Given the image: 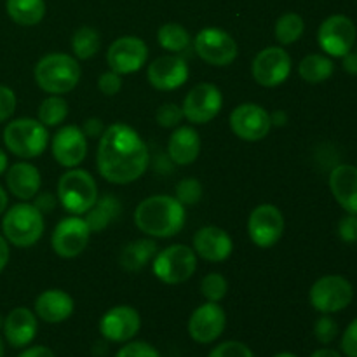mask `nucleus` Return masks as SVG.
I'll return each mask as SVG.
<instances>
[{"mask_svg":"<svg viewBox=\"0 0 357 357\" xmlns=\"http://www.w3.org/2000/svg\"><path fill=\"white\" fill-rule=\"evenodd\" d=\"M330 190L335 201L351 215H357V167L338 164L330 174Z\"/></svg>","mask_w":357,"mask_h":357,"instance_id":"24","label":"nucleus"},{"mask_svg":"<svg viewBox=\"0 0 357 357\" xmlns=\"http://www.w3.org/2000/svg\"><path fill=\"white\" fill-rule=\"evenodd\" d=\"M354 298V288L342 275H323L312 284L310 305L321 314H335L347 309Z\"/></svg>","mask_w":357,"mask_h":357,"instance_id":"8","label":"nucleus"},{"mask_svg":"<svg viewBox=\"0 0 357 357\" xmlns=\"http://www.w3.org/2000/svg\"><path fill=\"white\" fill-rule=\"evenodd\" d=\"M157 42L169 52H183L192 45V37L180 23H166L157 31Z\"/></svg>","mask_w":357,"mask_h":357,"instance_id":"31","label":"nucleus"},{"mask_svg":"<svg viewBox=\"0 0 357 357\" xmlns=\"http://www.w3.org/2000/svg\"><path fill=\"white\" fill-rule=\"evenodd\" d=\"M197 268V255L190 246L173 244L159 251L152 260L153 275L164 284H181L194 275Z\"/></svg>","mask_w":357,"mask_h":357,"instance_id":"7","label":"nucleus"},{"mask_svg":"<svg viewBox=\"0 0 357 357\" xmlns=\"http://www.w3.org/2000/svg\"><path fill=\"white\" fill-rule=\"evenodd\" d=\"M3 354H6V349H3V342L0 338V357H3Z\"/></svg>","mask_w":357,"mask_h":357,"instance_id":"55","label":"nucleus"},{"mask_svg":"<svg viewBox=\"0 0 357 357\" xmlns=\"http://www.w3.org/2000/svg\"><path fill=\"white\" fill-rule=\"evenodd\" d=\"M271 121H272V126H284L286 121H288V115H286L284 112L278 110L275 114L271 115Z\"/></svg>","mask_w":357,"mask_h":357,"instance_id":"50","label":"nucleus"},{"mask_svg":"<svg viewBox=\"0 0 357 357\" xmlns=\"http://www.w3.org/2000/svg\"><path fill=\"white\" fill-rule=\"evenodd\" d=\"M274 357H298V356L291 354V352H279V354H275Z\"/></svg>","mask_w":357,"mask_h":357,"instance_id":"54","label":"nucleus"},{"mask_svg":"<svg viewBox=\"0 0 357 357\" xmlns=\"http://www.w3.org/2000/svg\"><path fill=\"white\" fill-rule=\"evenodd\" d=\"M187 222L185 206L173 195H152L138 204L135 225L153 239H169L181 232Z\"/></svg>","mask_w":357,"mask_h":357,"instance_id":"2","label":"nucleus"},{"mask_svg":"<svg viewBox=\"0 0 357 357\" xmlns=\"http://www.w3.org/2000/svg\"><path fill=\"white\" fill-rule=\"evenodd\" d=\"M192 250L202 260L211 261V264H222V261L229 260L232 255L234 241L230 234L220 227H202L194 234Z\"/></svg>","mask_w":357,"mask_h":357,"instance_id":"21","label":"nucleus"},{"mask_svg":"<svg viewBox=\"0 0 357 357\" xmlns=\"http://www.w3.org/2000/svg\"><path fill=\"white\" fill-rule=\"evenodd\" d=\"M6 183L14 197L21 199V201H30L40 190V171L33 164L16 162L10 167H7Z\"/></svg>","mask_w":357,"mask_h":357,"instance_id":"26","label":"nucleus"},{"mask_svg":"<svg viewBox=\"0 0 357 357\" xmlns=\"http://www.w3.org/2000/svg\"><path fill=\"white\" fill-rule=\"evenodd\" d=\"M58 201L70 215H86L98 201V185L86 169L72 167L58 181Z\"/></svg>","mask_w":357,"mask_h":357,"instance_id":"6","label":"nucleus"},{"mask_svg":"<svg viewBox=\"0 0 357 357\" xmlns=\"http://www.w3.org/2000/svg\"><path fill=\"white\" fill-rule=\"evenodd\" d=\"M7 202H9V197H7V192L3 190V187H0V215L6 213Z\"/></svg>","mask_w":357,"mask_h":357,"instance_id":"53","label":"nucleus"},{"mask_svg":"<svg viewBox=\"0 0 357 357\" xmlns=\"http://www.w3.org/2000/svg\"><path fill=\"white\" fill-rule=\"evenodd\" d=\"M17 357H56L54 352L44 345H33V347L24 349Z\"/></svg>","mask_w":357,"mask_h":357,"instance_id":"47","label":"nucleus"},{"mask_svg":"<svg viewBox=\"0 0 357 357\" xmlns=\"http://www.w3.org/2000/svg\"><path fill=\"white\" fill-rule=\"evenodd\" d=\"M7 167H9V159H7V153L0 149V176L6 173Z\"/></svg>","mask_w":357,"mask_h":357,"instance_id":"52","label":"nucleus"},{"mask_svg":"<svg viewBox=\"0 0 357 357\" xmlns=\"http://www.w3.org/2000/svg\"><path fill=\"white\" fill-rule=\"evenodd\" d=\"M142 317L135 307L117 305L103 314L100 319V333L105 340L114 344H128L138 335Z\"/></svg>","mask_w":357,"mask_h":357,"instance_id":"18","label":"nucleus"},{"mask_svg":"<svg viewBox=\"0 0 357 357\" xmlns=\"http://www.w3.org/2000/svg\"><path fill=\"white\" fill-rule=\"evenodd\" d=\"M223 107V94L215 84L201 82L188 91L181 110L185 119L194 126H202L216 119Z\"/></svg>","mask_w":357,"mask_h":357,"instance_id":"11","label":"nucleus"},{"mask_svg":"<svg viewBox=\"0 0 357 357\" xmlns=\"http://www.w3.org/2000/svg\"><path fill=\"white\" fill-rule=\"evenodd\" d=\"M338 237H340L344 243H357V215H351L340 220L338 223Z\"/></svg>","mask_w":357,"mask_h":357,"instance_id":"43","label":"nucleus"},{"mask_svg":"<svg viewBox=\"0 0 357 357\" xmlns=\"http://www.w3.org/2000/svg\"><path fill=\"white\" fill-rule=\"evenodd\" d=\"M91 234L93 232H91L89 225L80 216L72 215L68 218H63L52 232V251L61 258L79 257L89 244Z\"/></svg>","mask_w":357,"mask_h":357,"instance_id":"16","label":"nucleus"},{"mask_svg":"<svg viewBox=\"0 0 357 357\" xmlns=\"http://www.w3.org/2000/svg\"><path fill=\"white\" fill-rule=\"evenodd\" d=\"M202 194H204L202 183L197 178H183V180L176 185L174 197H176L183 206H195L202 199Z\"/></svg>","mask_w":357,"mask_h":357,"instance_id":"36","label":"nucleus"},{"mask_svg":"<svg viewBox=\"0 0 357 357\" xmlns=\"http://www.w3.org/2000/svg\"><path fill=\"white\" fill-rule=\"evenodd\" d=\"M310 357H342L338 354L337 351H333V349H319V351L312 352V356Z\"/></svg>","mask_w":357,"mask_h":357,"instance_id":"51","label":"nucleus"},{"mask_svg":"<svg viewBox=\"0 0 357 357\" xmlns=\"http://www.w3.org/2000/svg\"><path fill=\"white\" fill-rule=\"evenodd\" d=\"M73 309V298L63 289H45L37 296L33 305L35 316L49 324H59L70 319Z\"/></svg>","mask_w":357,"mask_h":357,"instance_id":"23","label":"nucleus"},{"mask_svg":"<svg viewBox=\"0 0 357 357\" xmlns=\"http://www.w3.org/2000/svg\"><path fill=\"white\" fill-rule=\"evenodd\" d=\"M188 65L181 56L166 54L153 59L146 68L150 86L159 91H174L188 80Z\"/></svg>","mask_w":357,"mask_h":357,"instance_id":"20","label":"nucleus"},{"mask_svg":"<svg viewBox=\"0 0 357 357\" xmlns=\"http://www.w3.org/2000/svg\"><path fill=\"white\" fill-rule=\"evenodd\" d=\"M208 357H255V354L246 344H243V342L229 340L216 345V347L209 352Z\"/></svg>","mask_w":357,"mask_h":357,"instance_id":"39","label":"nucleus"},{"mask_svg":"<svg viewBox=\"0 0 357 357\" xmlns=\"http://www.w3.org/2000/svg\"><path fill=\"white\" fill-rule=\"evenodd\" d=\"M98 89L105 94V96H115L119 91L122 89V75L115 72H105L101 73L98 79Z\"/></svg>","mask_w":357,"mask_h":357,"instance_id":"42","label":"nucleus"},{"mask_svg":"<svg viewBox=\"0 0 357 357\" xmlns=\"http://www.w3.org/2000/svg\"><path fill=\"white\" fill-rule=\"evenodd\" d=\"M230 129L243 142H260L272 129L271 114L257 103H243L230 112Z\"/></svg>","mask_w":357,"mask_h":357,"instance_id":"14","label":"nucleus"},{"mask_svg":"<svg viewBox=\"0 0 357 357\" xmlns=\"http://www.w3.org/2000/svg\"><path fill=\"white\" fill-rule=\"evenodd\" d=\"M68 115V103L59 94H51L45 98L38 107V121L45 126V128H54L59 126Z\"/></svg>","mask_w":357,"mask_h":357,"instance_id":"34","label":"nucleus"},{"mask_svg":"<svg viewBox=\"0 0 357 357\" xmlns=\"http://www.w3.org/2000/svg\"><path fill=\"white\" fill-rule=\"evenodd\" d=\"M227 291H229V282L222 274L213 272L201 281V293L208 302H222Z\"/></svg>","mask_w":357,"mask_h":357,"instance_id":"35","label":"nucleus"},{"mask_svg":"<svg viewBox=\"0 0 357 357\" xmlns=\"http://www.w3.org/2000/svg\"><path fill=\"white\" fill-rule=\"evenodd\" d=\"M44 230V215L30 202L23 201L6 209V215L2 220V232L7 243H10L13 246H33L35 243H38Z\"/></svg>","mask_w":357,"mask_h":357,"instance_id":"4","label":"nucleus"},{"mask_svg":"<svg viewBox=\"0 0 357 357\" xmlns=\"http://www.w3.org/2000/svg\"><path fill=\"white\" fill-rule=\"evenodd\" d=\"M149 146L139 132L124 122L108 126L98 143L96 164L101 178L114 185H129L149 169Z\"/></svg>","mask_w":357,"mask_h":357,"instance_id":"1","label":"nucleus"},{"mask_svg":"<svg viewBox=\"0 0 357 357\" xmlns=\"http://www.w3.org/2000/svg\"><path fill=\"white\" fill-rule=\"evenodd\" d=\"M201 153V136L192 126H178L167 142V155L178 166H190Z\"/></svg>","mask_w":357,"mask_h":357,"instance_id":"25","label":"nucleus"},{"mask_svg":"<svg viewBox=\"0 0 357 357\" xmlns=\"http://www.w3.org/2000/svg\"><path fill=\"white\" fill-rule=\"evenodd\" d=\"M303 30H305V21H303V17L296 13H286L275 21L274 33L279 44L289 45L295 44L302 37Z\"/></svg>","mask_w":357,"mask_h":357,"instance_id":"33","label":"nucleus"},{"mask_svg":"<svg viewBox=\"0 0 357 357\" xmlns=\"http://www.w3.org/2000/svg\"><path fill=\"white\" fill-rule=\"evenodd\" d=\"M49 131L38 119H16L3 129V145L20 159H35L49 146Z\"/></svg>","mask_w":357,"mask_h":357,"instance_id":"5","label":"nucleus"},{"mask_svg":"<svg viewBox=\"0 0 357 357\" xmlns=\"http://www.w3.org/2000/svg\"><path fill=\"white\" fill-rule=\"evenodd\" d=\"M357 38L356 24L344 14H333L321 23L317 31V42L323 52L331 58H344L352 51Z\"/></svg>","mask_w":357,"mask_h":357,"instance_id":"10","label":"nucleus"},{"mask_svg":"<svg viewBox=\"0 0 357 357\" xmlns=\"http://www.w3.org/2000/svg\"><path fill=\"white\" fill-rule=\"evenodd\" d=\"M291 68L293 61L289 52H286V49L278 47V45L261 49L255 56L253 65H251L253 79L264 87H278L284 84L288 77L291 75Z\"/></svg>","mask_w":357,"mask_h":357,"instance_id":"12","label":"nucleus"},{"mask_svg":"<svg viewBox=\"0 0 357 357\" xmlns=\"http://www.w3.org/2000/svg\"><path fill=\"white\" fill-rule=\"evenodd\" d=\"M6 10L20 26H35L45 16L44 0H6Z\"/></svg>","mask_w":357,"mask_h":357,"instance_id":"29","label":"nucleus"},{"mask_svg":"<svg viewBox=\"0 0 357 357\" xmlns=\"http://www.w3.org/2000/svg\"><path fill=\"white\" fill-rule=\"evenodd\" d=\"M149 59V47L145 40L135 35H124L115 38L107 52V63L112 72L119 75H129L146 65Z\"/></svg>","mask_w":357,"mask_h":357,"instance_id":"15","label":"nucleus"},{"mask_svg":"<svg viewBox=\"0 0 357 357\" xmlns=\"http://www.w3.org/2000/svg\"><path fill=\"white\" fill-rule=\"evenodd\" d=\"M115 357H160V354L146 342H128Z\"/></svg>","mask_w":357,"mask_h":357,"instance_id":"40","label":"nucleus"},{"mask_svg":"<svg viewBox=\"0 0 357 357\" xmlns=\"http://www.w3.org/2000/svg\"><path fill=\"white\" fill-rule=\"evenodd\" d=\"M82 70L75 56L65 52H51L38 59L33 77L37 86L47 94H66L79 84Z\"/></svg>","mask_w":357,"mask_h":357,"instance_id":"3","label":"nucleus"},{"mask_svg":"<svg viewBox=\"0 0 357 357\" xmlns=\"http://www.w3.org/2000/svg\"><path fill=\"white\" fill-rule=\"evenodd\" d=\"M185 119L183 110H181L180 105L176 103H164L157 108L155 121L160 128H178L181 124V121Z\"/></svg>","mask_w":357,"mask_h":357,"instance_id":"37","label":"nucleus"},{"mask_svg":"<svg viewBox=\"0 0 357 357\" xmlns=\"http://www.w3.org/2000/svg\"><path fill=\"white\" fill-rule=\"evenodd\" d=\"M33 199V206L42 213V215H45V213L52 211V209L56 208V197H52V194H49V192H45V194H37Z\"/></svg>","mask_w":357,"mask_h":357,"instance_id":"46","label":"nucleus"},{"mask_svg":"<svg viewBox=\"0 0 357 357\" xmlns=\"http://www.w3.org/2000/svg\"><path fill=\"white\" fill-rule=\"evenodd\" d=\"M342 351L347 357H357V317L347 326L342 337Z\"/></svg>","mask_w":357,"mask_h":357,"instance_id":"44","label":"nucleus"},{"mask_svg":"<svg viewBox=\"0 0 357 357\" xmlns=\"http://www.w3.org/2000/svg\"><path fill=\"white\" fill-rule=\"evenodd\" d=\"M342 59H344V63H342V65H344L345 72L351 73V75H357V52H354V51L347 52V54H345Z\"/></svg>","mask_w":357,"mask_h":357,"instance_id":"48","label":"nucleus"},{"mask_svg":"<svg viewBox=\"0 0 357 357\" xmlns=\"http://www.w3.org/2000/svg\"><path fill=\"white\" fill-rule=\"evenodd\" d=\"M194 51L202 61L211 66H229L237 58V42L220 28H204L194 38Z\"/></svg>","mask_w":357,"mask_h":357,"instance_id":"9","label":"nucleus"},{"mask_svg":"<svg viewBox=\"0 0 357 357\" xmlns=\"http://www.w3.org/2000/svg\"><path fill=\"white\" fill-rule=\"evenodd\" d=\"M157 253H159V246H157L155 241L138 239L126 244L119 261H121V267L124 271L139 272L155 258Z\"/></svg>","mask_w":357,"mask_h":357,"instance_id":"27","label":"nucleus"},{"mask_svg":"<svg viewBox=\"0 0 357 357\" xmlns=\"http://www.w3.org/2000/svg\"><path fill=\"white\" fill-rule=\"evenodd\" d=\"M227 326V316L218 302L202 303L192 312L187 330L194 342L202 345L213 344L223 335Z\"/></svg>","mask_w":357,"mask_h":357,"instance_id":"17","label":"nucleus"},{"mask_svg":"<svg viewBox=\"0 0 357 357\" xmlns=\"http://www.w3.org/2000/svg\"><path fill=\"white\" fill-rule=\"evenodd\" d=\"M314 335H316L317 342H321V344H331L338 335L337 321L333 317H330V314H323L316 321V324H314Z\"/></svg>","mask_w":357,"mask_h":357,"instance_id":"38","label":"nucleus"},{"mask_svg":"<svg viewBox=\"0 0 357 357\" xmlns=\"http://www.w3.org/2000/svg\"><path fill=\"white\" fill-rule=\"evenodd\" d=\"M105 126H103V122L100 121V119H96V117H91V119H87L86 122H84V126H82V132H84V136H86V138H101V135H103L105 132Z\"/></svg>","mask_w":357,"mask_h":357,"instance_id":"45","label":"nucleus"},{"mask_svg":"<svg viewBox=\"0 0 357 357\" xmlns=\"http://www.w3.org/2000/svg\"><path fill=\"white\" fill-rule=\"evenodd\" d=\"M248 234L255 246L261 250L275 246L284 234V216L274 204H260L251 211Z\"/></svg>","mask_w":357,"mask_h":357,"instance_id":"13","label":"nucleus"},{"mask_svg":"<svg viewBox=\"0 0 357 357\" xmlns=\"http://www.w3.org/2000/svg\"><path fill=\"white\" fill-rule=\"evenodd\" d=\"M38 323L35 312L26 307H17L7 314L3 321V337L7 344L14 349H24L35 340Z\"/></svg>","mask_w":357,"mask_h":357,"instance_id":"22","label":"nucleus"},{"mask_svg":"<svg viewBox=\"0 0 357 357\" xmlns=\"http://www.w3.org/2000/svg\"><path fill=\"white\" fill-rule=\"evenodd\" d=\"M121 215V202L114 195H103L98 197L93 208L86 213V223L89 225L91 232H103L110 223Z\"/></svg>","mask_w":357,"mask_h":357,"instance_id":"28","label":"nucleus"},{"mask_svg":"<svg viewBox=\"0 0 357 357\" xmlns=\"http://www.w3.org/2000/svg\"><path fill=\"white\" fill-rule=\"evenodd\" d=\"M333 72L335 65L326 54H309L298 65V75L309 84L324 82L333 75Z\"/></svg>","mask_w":357,"mask_h":357,"instance_id":"30","label":"nucleus"},{"mask_svg":"<svg viewBox=\"0 0 357 357\" xmlns=\"http://www.w3.org/2000/svg\"><path fill=\"white\" fill-rule=\"evenodd\" d=\"M101 37L91 26L77 28L72 37V51L77 59H91L100 52Z\"/></svg>","mask_w":357,"mask_h":357,"instance_id":"32","label":"nucleus"},{"mask_svg":"<svg viewBox=\"0 0 357 357\" xmlns=\"http://www.w3.org/2000/svg\"><path fill=\"white\" fill-rule=\"evenodd\" d=\"M10 251H9V243H7L6 237L0 234V272L7 267V261H9Z\"/></svg>","mask_w":357,"mask_h":357,"instance_id":"49","label":"nucleus"},{"mask_svg":"<svg viewBox=\"0 0 357 357\" xmlns=\"http://www.w3.org/2000/svg\"><path fill=\"white\" fill-rule=\"evenodd\" d=\"M16 105L17 100L14 91L7 86H0V122H6L13 117Z\"/></svg>","mask_w":357,"mask_h":357,"instance_id":"41","label":"nucleus"},{"mask_svg":"<svg viewBox=\"0 0 357 357\" xmlns=\"http://www.w3.org/2000/svg\"><path fill=\"white\" fill-rule=\"evenodd\" d=\"M52 157L59 166L72 169L77 167L87 155V138L77 126H65L59 129L51 142Z\"/></svg>","mask_w":357,"mask_h":357,"instance_id":"19","label":"nucleus"},{"mask_svg":"<svg viewBox=\"0 0 357 357\" xmlns=\"http://www.w3.org/2000/svg\"><path fill=\"white\" fill-rule=\"evenodd\" d=\"M356 52H357V51H356Z\"/></svg>","mask_w":357,"mask_h":357,"instance_id":"56","label":"nucleus"}]
</instances>
